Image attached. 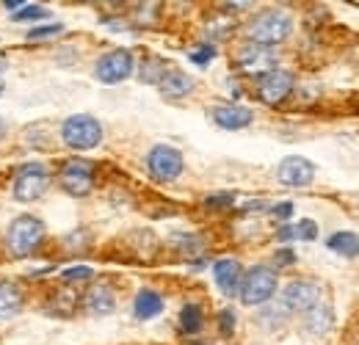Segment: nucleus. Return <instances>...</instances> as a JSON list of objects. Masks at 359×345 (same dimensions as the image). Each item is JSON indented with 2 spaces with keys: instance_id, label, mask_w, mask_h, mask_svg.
I'll use <instances>...</instances> for the list:
<instances>
[{
  "instance_id": "obj_24",
  "label": "nucleus",
  "mask_w": 359,
  "mask_h": 345,
  "mask_svg": "<svg viewBox=\"0 0 359 345\" xmlns=\"http://www.w3.org/2000/svg\"><path fill=\"white\" fill-rule=\"evenodd\" d=\"M42 17H47V11L42 6H28V8L17 11V20H42Z\"/></svg>"
},
{
  "instance_id": "obj_18",
  "label": "nucleus",
  "mask_w": 359,
  "mask_h": 345,
  "mask_svg": "<svg viewBox=\"0 0 359 345\" xmlns=\"http://www.w3.org/2000/svg\"><path fill=\"white\" fill-rule=\"evenodd\" d=\"M326 246H329L332 252L343 255V257H359V238L354 232H337V235L329 238Z\"/></svg>"
},
{
  "instance_id": "obj_29",
  "label": "nucleus",
  "mask_w": 359,
  "mask_h": 345,
  "mask_svg": "<svg viewBox=\"0 0 359 345\" xmlns=\"http://www.w3.org/2000/svg\"><path fill=\"white\" fill-rule=\"evenodd\" d=\"M276 238H279V241H293V238H296V232H293V226H290V224H285V226L276 232Z\"/></svg>"
},
{
  "instance_id": "obj_2",
  "label": "nucleus",
  "mask_w": 359,
  "mask_h": 345,
  "mask_svg": "<svg viewBox=\"0 0 359 345\" xmlns=\"http://www.w3.org/2000/svg\"><path fill=\"white\" fill-rule=\"evenodd\" d=\"M290 34V17L285 11H263L249 22V36L255 44H279Z\"/></svg>"
},
{
  "instance_id": "obj_26",
  "label": "nucleus",
  "mask_w": 359,
  "mask_h": 345,
  "mask_svg": "<svg viewBox=\"0 0 359 345\" xmlns=\"http://www.w3.org/2000/svg\"><path fill=\"white\" fill-rule=\"evenodd\" d=\"M232 329H235V312L232 309H224L222 312V334H232Z\"/></svg>"
},
{
  "instance_id": "obj_6",
  "label": "nucleus",
  "mask_w": 359,
  "mask_h": 345,
  "mask_svg": "<svg viewBox=\"0 0 359 345\" xmlns=\"http://www.w3.org/2000/svg\"><path fill=\"white\" fill-rule=\"evenodd\" d=\"M130 72H133V55H130L128 50H111V53H105V55L97 61V67H94L97 81H100V83H108V86L128 81Z\"/></svg>"
},
{
  "instance_id": "obj_4",
  "label": "nucleus",
  "mask_w": 359,
  "mask_h": 345,
  "mask_svg": "<svg viewBox=\"0 0 359 345\" xmlns=\"http://www.w3.org/2000/svg\"><path fill=\"white\" fill-rule=\"evenodd\" d=\"M61 138L67 147L72 149H94L100 141H102V128L94 116L86 114H78V116H69L61 128Z\"/></svg>"
},
{
  "instance_id": "obj_20",
  "label": "nucleus",
  "mask_w": 359,
  "mask_h": 345,
  "mask_svg": "<svg viewBox=\"0 0 359 345\" xmlns=\"http://www.w3.org/2000/svg\"><path fill=\"white\" fill-rule=\"evenodd\" d=\"M180 323H182V329L188 334H196L202 329V312H199V306L196 304H185L182 312H180Z\"/></svg>"
},
{
  "instance_id": "obj_5",
  "label": "nucleus",
  "mask_w": 359,
  "mask_h": 345,
  "mask_svg": "<svg viewBox=\"0 0 359 345\" xmlns=\"http://www.w3.org/2000/svg\"><path fill=\"white\" fill-rule=\"evenodd\" d=\"M47 185H50V177H47L45 166L42 163H28L14 177V199L17 202H34L45 194Z\"/></svg>"
},
{
  "instance_id": "obj_33",
  "label": "nucleus",
  "mask_w": 359,
  "mask_h": 345,
  "mask_svg": "<svg viewBox=\"0 0 359 345\" xmlns=\"http://www.w3.org/2000/svg\"><path fill=\"white\" fill-rule=\"evenodd\" d=\"M3 135H6V122L0 119V138H3Z\"/></svg>"
},
{
  "instance_id": "obj_25",
  "label": "nucleus",
  "mask_w": 359,
  "mask_h": 345,
  "mask_svg": "<svg viewBox=\"0 0 359 345\" xmlns=\"http://www.w3.org/2000/svg\"><path fill=\"white\" fill-rule=\"evenodd\" d=\"M91 268L89 265H75V268H67L64 271V279H89Z\"/></svg>"
},
{
  "instance_id": "obj_14",
  "label": "nucleus",
  "mask_w": 359,
  "mask_h": 345,
  "mask_svg": "<svg viewBox=\"0 0 359 345\" xmlns=\"http://www.w3.org/2000/svg\"><path fill=\"white\" fill-rule=\"evenodd\" d=\"M213 276H216V285L224 296H235L238 288H241V265L235 259H219L213 265Z\"/></svg>"
},
{
  "instance_id": "obj_1",
  "label": "nucleus",
  "mask_w": 359,
  "mask_h": 345,
  "mask_svg": "<svg viewBox=\"0 0 359 345\" xmlns=\"http://www.w3.org/2000/svg\"><path fill=\"white\" fill-rule=\"evenodd\" d=\"M45 235V224L36 216H17L8 224V252L14 257H28L34 255V249L39 246Z\"/></svg>"
},
{
  "instance_id": "obj_31",
  "label": "nucleus",
  "mask_w": 359,
  "mask_h": 345,
  "mask_svg": "<svg viewBox=\"0 0 359 345\" xmlns=\"http://www.w3.org/2000/svg\"><path fill=\"white\" fill-rule=\"evenodd\" d=\"M6 6H8V11H14V8H20V6H25V3H22V0H8Z\"/></svg>"
},
{
  "instance_id": "obj_7",
  "label": "nucleus",
  "mask_w": 359,
  "mask_h": 345,
  "mask_svg": "<svg viewBox=\"0 0 359 345\" xmlns=\"http://www.w3.org/2000/svg\"><path fill=\"white\" fill-rule=\"evenodd\" d=\"M147 166L149 174L161 182H169V180H177L182 174V155H180L175 147H166V144H158L152 147V152L147 155Z\"/></svg>"
},
{
  "instance_id": "obj_8",
  "label": "nucleus",
  "mask_w": 359,
  "mask_h": 345,
  "mask_svg": "<svg viewBox=\"0 0 359 345\" xmlns=\"http://www.w3.org/2000/svg\"><path fill=\"white\" fill-rule=\"evenodd\" d=\"M238 64H241V69L246 72V75H269L276 69V53L266 47V44H243L241 47V53H238Z\"/></svg>"
},
{
  "instance_id": "obj_12",
  "label": "nucleus",
  "mask_w": 359,
  "mask_h": 345,
  "mask_svg": "<svg viewBox=\"0 0 359 345\" xmlns=\"http://www.w3.org/2000/svg\"><path fill=\"white\" fill-rule=\"evenodd\" d=\"M290 91H293V75L287 69H273L260 81V100L269 105L282 102Z\"/></svg>"
},
{
  "instance_id": "obj_3",
  "label": "nucleus",
  "mask_w": 359,
  "mask_h": 345,
  "mask_svg": "<svg viewBox=\"0 0 359 345\" xmlns=\"http://www.w3.org/2000/svg\"><path fill=\"white\" fill-rule=\"evenodd\" d=\"M276 282H279L276 271H271V268L257 265V268L246 271V276L241 279V302L246 304V306L266 304L276 293Z\"/></svg>"
},
{
  "instance_id": "obj_9",
  "label": "nucleus",
  "mask_w": 359,
  "mask_h": 345,
  "mask_svg": "<svg viewBox=\"0 0 359 345\" xmlns=\"http://www.w3.org/2000/svg\"><path fill=\"white\" fill-rule=\"evenodd\" d=\"M276 177H279V182H282V185H287V188H304V185H310V182H313L315 166L307 161V158L290 155V158H285V161L279 163Z\"/></svg>"
},
{
  "instance_id": "obj_16",
  "label": "nucleus",
  "mask_w": 359,
  "mask_h": 345,
  "mask_svg": "<svg viewBox=\"0 0 359 345\" xmlns=\"http://www.w3.org/2000/svg\"><path fill=\"white\" fill-rule=\"evenodd\" d=\"M22 309V293L11 282H0V320L14 318Z\"/></svg>"
},
{
  "instance_id": "obj_11",
  "label": "nucleus",
  "mask_w": 359,
  "mask_h": 345,
  "mask_svg": "<svg viewBox=\"0 0 359 345\" xmlns=\"http://www.w3.org/2000/svg\"><path fill=\"white\" fill-rule=\"evenodd\" d=\"M91 163L86 161H69L61 169V188L72 196H86L91 191Z\"/></svg>"
},
{
  "instance_id": "obj_13",
  "label": "nucleus",
  "mask_w": 359,
  "mask_h": 345,
  "mask_svg": "<svg viewBox=\"0 0 359 345\" xmlns=\"http://www.w3.org/2000/svg\"><path fill=\"white\" fill-rule=\"evenodd\" d=\"M213 122L224 130H241L252 125V111L249 108H241V105H216L210 111Z\"/></svg>"
},
{
  "instance_id": "obj_34",
  "label": "nucleus",
  "mask_w": 359,
  "mask_h": 345,
  "mask_svg": "<svg viewBox=\"0 0 359 345\" xmlns=\"http://www.w3.org/2000/svg\"><path fill=\"white\" fill-rule=\"evenodd\" d=\"M3 88H6V83H3V78H0V94H3Z\"/></svg>"
},
{
  "instance_id": "obj_32",
  "label": "nucleus",
  "mask_w": 359,
  "mask_h": 345,
  "mask_svg": "<svg viewBox=\"0 0 359 345\" xmlns=\"http://www.w3.org/2000/svg\"><path fill=\"white\" fill-rule=\"evenodd\" d=\"M279 262H293V255H290V252H282V255H279Z\"/></svg>"
},
{
  "instance_id": "obj_27",
  "label": "nucleus",
  "mask_w": 359,
  "mask_h": 345,
  "mask_svg": "<svg viewBox=\"0 0 359 345\" xmlns=\"http://www.w3.org/2000/svg\"><path fill=\"white\" fill-rule=\"evenodd\" d=\"M213 58V47H199V53H191V61L196 64H208Z\"/></svg>"
},
{
  "instance_id": "obj_19",
  "label": "nucleus",
  "mask_w": 359,
  "mask_h": 345,
  "mask_svg": "<svg viewBox=\"0 0 359 345\" xmlns=\"http://www.w3.org/2000/svg\"><path fill=\"white\" fill-rule=\"evenodd\" d=\"M86 306H89V312H94V315H108L114 309V293L105 285H100V288H94L89 293Z\"/></svg>"
},
{
  "instance_id": "obj_21",
  "label": "nucleus",
  "mask_w": 359,
  "mask_h": 345,
  "mask_svg": "<svg viewBox=\"0 0 359 345\" xmlns=\"http://www.w3.org/2000/svg\"><path fill=\"white\" fill-rule=\"evenodd\" d=\"M329 323H332V309H329V306H320V304H318V306L310 309V315H307V326L313 329L315 334L326 332Z\"/></svg>"
},
{
  "instance_id": "obj_15",
  "label": "nucleus",
  "mask_w": 359,
  "mask_h": 345,
  "mask_svg": "<svg viewBox=\"0 0 359 345\" xmlns=\"http://www.w3.org/2000/svg\"><path fill=\"white\" fill-rule=\"evenodd\" d=\"M158 88H161L166 97H172V100H180V97H185V94L194 88V81H191L185 72H177V69H172V72H166V75L161 78Z\"/></svg>"
},
{
  "instance_id": "obj_28",
  "label": "nucleus",
  "mask_w": 359,
  "mask_h": 345,
  "mask_svg": "<svg viewBox=\"0 0 359 345\" xmlns=\"http://www.w3.org/2000/svg\"><path fill=\"white\" fill-rule=\"evenodd\" d=\"M273 216H276V218H290V216H293V205H290V202L276 205V208H273Z\"/></svg>"
},
{
  "instance_id": "obj_23",
  "label": "nucleus",
  "mask_w": 359,
  "mask_h": 345,
  "mask_svg": "<svg viewBox=\"0 0 359 345\" xmlns=\"http://www.w3.org/2000/svg\"><path fill=\"white\" fill-rule=\"evenodd\" d=\"M64 31V25L61 22H55V25H42V28H31L28 31V39H47V36H58Z\"/></svg>"
},
{
  "instance_id": "obj_30",
  "label": "nucleus",
  "mask_w": 359,
  "mask_h": 345,
  "mask_svg": "<svg viewBox=\"0 0 359 345\" xmlns=\"http://www.w3.org/2000/svg\"><path fill=\"white\" fill-rule=\"evenodd\" d=\"M224 202H232V196H229V194H224V196H210V199H208V205H210V208H224Z\"/></svg>"
},
{
  "instance_id": "obj_10",
  "label": "nucleus",
  "mask_w": 359,
  "mask_h": 345,
  "mask_svg": "<svg viewBox=\"0 0 359 345\" xmlns=\"http://www.w3.org/2000/svg\"><path fill=\"white\" fill-rule=\"evenodd\" d=\"M285 306L293 309V312H310L313 306L320 304V288L315 282L307 279H299V282H290L285 288Z\"/></svg>"
},
{
  "instance_id": "obj_17",
  "label": "nucleus",
  "mask_w": 359,
  "mask_h": 345,
  "mask_svg": "<svg viewBox=\"0 0 359 345\" xmlns=\"http://www.w3.org/2000/svg\"><path fill=\"white\" fill-rule=\"evenodd\" d=\"M161 309H163V299H161L158 293L141 290V293L135 296V315H138L141 320H149V318L161 315Z\"/></svg>"
},
{
  "instance_id": "obj_22",
  "label": "nucleus",
  "mask_w": 359,
  "mask_h": 345,
  "mask_svg": "<svg viewBox=\"0 0 359 345\" xmlns=\"http://www.w3.org/2000/svg\"><path fill=\"white\" fill-rule=\"evenodd\" d=\"M293 232H296V238H302V241H315V235H318V226H315V221L304 218V221H299V224L293 226Z\"/></svg>"
}]
</instances>
